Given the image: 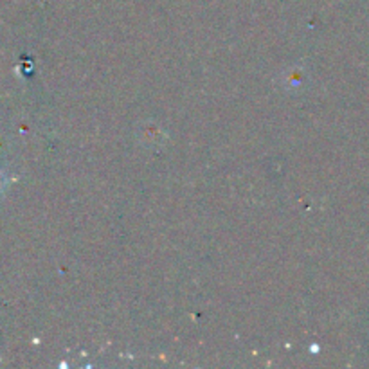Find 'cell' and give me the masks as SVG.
<instances>
[{"instance_id":"obj_1","label":"cell","mask_w":369,"mask_h":369,"mask_svg":"<svg viewBox=\"0 0 369 369\" xmlns=\"http://www.w3.org/2000/svg\"><path fill=\"white\" fill-rule=\"evenodd\" d=\"M6 186V179H4V175L0 173V193H2V189H4Z\"/></svg>"}]
</instances>
